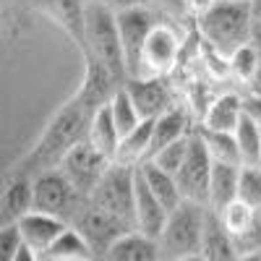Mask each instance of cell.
I'll return each mask as SVG.
<instances>
[{
	"instance_id": "6da1fadb",
	"label": "cell",
	"mask_w": 261,
	"mask_h": 261,
	"mask_svg": "<svg viewBox=\"0 0 261 261\" xmlns=\"http://www.w3.org/2000/svg\"><path fill=\"white\" fill-rule=\"evenodd\" d=\"M89 118L92 115L86 113L73 97L65 99L53 113V118L45 123L37 144L13 167L29 172V175H37V172H45V170H55L63 162V157L68 154L79 141L86 139Z\"/></svg>"
},
{
	"instance_id": "7a4b0ae2",
	"label": "cell",
	"mask_w": 261,
	"mask_h": 261,
	"mask_svg": "<svg viewBox=\"0 0 261 261\" xmlns=\"http://www.w3.org/2000/svg\"><path fill=\"white\" fill-rule=\"evenodd\" d=\"M84 58H94L107 65L123 84L128 81V65L123 53V39L118 27V13L97 0H86L84 6Z\"/></svg>"
},
{
	"instance_id": "3957f363",
	"label": "cell",
	"mask_w": 261,
	"mask_h": 261,
	"mask_svg": "<svg viewBox=\"0 0 261 261\" xmlns=\"http://www.w3.org/2000/svg\"><path fill=\"white\" fill-rule=\"evenodd\" d=\"M196 29H199L209 50H214L222 58H230L235 50H241L251 42V32H253L251 3L220 0L206 16L196 21Z\"/></svg>"
},
{
	"instance_id": "277c9868",
	"label": "cell",
	"mask_w": 261,
	"mask_h": 261,
	"mask_svg": "<svg viewBox=\"0 0 261 261\" xmlns=\"http://www.w3.org/2000/svg\"><path fill=\"white\" fill-rule=\"evenodd\" d=\"M206 217H209V206L196 201H183L178 209H172L157 238L162 261H175V258L201 253Z\"/></svg>"
},
{
	"instance_id": "5b68a950",
	"label": "cell",
	"mask_w": 261,
	"mask_h": 261,
	"mask_svg": "<svg viewBox=\"0 0 261 261\" xmlns=\"http://www.w3.org/2000/svg\"><path fill=\"white\" fill-rule=\"evenodd\" d=\"M134 183H136V167H128L120 162H113L105 178L89 196V201L115 217L125 227L136 230V217H134Z\"/></svg>"
},
{
	"instance_id": "8992f818",
	"label": "cell",
	"mask_w": 261,
	"mask_h": 261,
	"mask_svg": "<svg viewBox=\"0 0 261 261\" xmlns=\"http://www.w3.org/2000/svg\"><path fill=\"white\" fill-rule=\"evenodd\" d=\"M84 204H86V199L68 183V178L58 167L34 175V209L37 212L60 217V220L71 225Z\"/></svg>"
},
{
	"instance_id": "52a82bcc",
	"label": "cell",
	"mask_w": 261,
	"mask_h": 261,
	"mask_svg": "<svg viewBox=\"0 0 261 261\" xmlns=\"http://www.w3.org/2000/svg\"><path fill=\"white\" fill-rule=\"evenodd\" d=\"M180 50H183V34L178 24L170 18H162L151 29L141 50V63L136 76H170L180 60Z\"/></svg>"
},
{
	"instance_id": "ba28073f",
	"label": "cell",
	"mask_w": 261,
	"mask_h": 261,
	"mask_svg": "<svg viewBox=\"0 0 261 261\" xmlns=\"http://www.w3.org/2000/svg\"><path fill=\"white\" fill-rule=\"evenodd\" d=\"M110 165H113L110 157H105L97 146H92L84 139L63 157L58 170L68 178V183L84 196V199H89L94 193V188L99 186V180L105 178V172L110 170Z\"/></svg>"
},
{
	"instance_id": "9c48e42d",
	"label": "cell",
	"mask_w": 261,
	"mask_h": 261,
	"mask_svg": "<svg viewBox=\"0 0 261 261\" xmlns=\"http://www.w3.org/2000/svg\"><path fill=\"white\" fill-rule=\"evenodd\" d=\"M160 21H162V16L154 8H149V6H139V8H130V11H120L118 13V27H120V39H123L128 79H134L139 73L141 50L146 45L151 29H154Z\"/></svg>"
},
{
	"instance_id": "30bf717a",
	"label": "cell",
	"mask_w": 261,
	"mask_h": 261,
	"mask_svg": "<svg viewBox=\"0 0 261 261\" xmlns=\"http://www.w3.org/2000/svg\"><path fill=\"white\" fill-rule=\"evenodd\" d=\"M212 170H214V160L209 157L206 146L201 144L199 134L193 128V139H191V149L188 157L183 162V167L178 170V188L183 193V201H196L209 206V183H212Z\"/></svg>"
},
{
	"instance_id": "8fae6325",
	"label": "cell",
	"mask_w": 261,
	"mask_h": 261,
	"mask_svg": "<svg viewBox=\"0 0 261 261\" xmlns=\"http://www.w3.org/2000/svg\"><path fill=\"white\" fill-rule=\"evenodd\" d=\"M123 86V81L102 65L94 58H84V73H81V84L73 92V99L84 107L89 115H94L97 110L110 105V99L115 97V92Z\"/></svg>"
},
{
	"instance_id": "7c38bea8",
	"label": "cell",
	"mask_w": 261,
	"mask_h": 261,
	"mask_svg": "<svg viewBox=\"0 0 261 261\" xmlns=\"http://www.w3.org/2000/svg\"><path fill=\"white\" fill-rule=\"evenodd\" d=\"M71 225L86 238V241H89V246L97 253V261H99V256L110 248L120 235L130 232V227H125L123 222H118L115 217H110L107 212L97 209L89 199H86V204L81 206V212L76 214V220Z\"/></svg>"
},
{
	"instance_id": "4fadbf2b",
	"label": "cell",
	"mask_w": 261,
	"mask_h": 261,
	"mask_svg": "<svg viewBox=\"0 0 261 261\" xmlns=\"http://www.w3.org/2000/svg\"><path fill=\"white\" fill-rule=\"evenodd\" d=\"M125 92L130 94L144 120H154L175 107V97H172L167 76H134L125 81Z\"/></svg>"
},
{
	"instance_id": "5bb4252c",
	"label": "cell",
	"mask_w": 261,
	"mask_h": 261,
	"mask_svg": "<svg viewBox=\"0 0 261 261\" xmlns=\"http://www.w3.org/2000/svg\"><path fill=\"white\" fill-rule=\"evenodd\" d=\"M34 212V175L11 167L0 191V222L16 225Z\"/></svg>"
},
{
	"instance_id": "9a60e30c",
	"label": "cell",
	"mask_w": 261,
	"mask_h": 261,
	"mask_svg": "<svg viewBox=\"0 0 261 261\" xmlns=\"http://www.w3.org/2000/svg\"><path fill=\"white\" fill-rule=\"evenodd\" d=\"M134 217H136V230L149 235V238H154V241L160 238L167 217H170L165 204L146 186L139 167H136V183H134Z\"/></svg>"
},
{
	"instance_id": "2e32d148",
	"label": "cell",
	"mask_w": 261,
	"mask_h": 261,
	"mask_svg": "<svg viewBox=\"0 0 261 261\" xmlns=\"http://www.w3.org/2000/svg\"><path fill=\"white\" fill-rule=\"evenodd\" d=\"M18 225V232H21V238H24V243L32 248V251H37L39 256L45 253L58 238L68 230V222L65 220H60V217H53V214H45V212H29L21 222H16Z\"/></svg>"
},
{
	"instance_id": "e0dca14e",
	"label": "cell",
	"mask_w": 261,
	"mask_h": 261,
	"mask_svg": "<svg viewBox=\"0 0 261 261\" xmlns=\"http://www.w3.org/2000/svg\"><path fill=\"white\" fill-rule=\"evenodd\" d=\"M243 120V94L238 92H222L217 94L201 115V128L209 130H225V134H235V128Z\"/></svg>"
},
{
	"instance_id": "ac0fdd59",
	"label": "cell",
	"mask_w": 261,
	"mask_h": 261,
	"mask_svg": "<svg viewBox=\"0 0 261 261\" xmlns=\"http://www.w3.org/2000/svg\"><path fill=\"white\" fill-rule=\"evenodd\" d=\"M99 261H162V256H160V246L154 238H149L139 230H130L120 235L99 256Z\"/></svg>"
},
{
	"instance_id": "d6986e66",
	"label": "cell",
	"mask_w": 261,
	"mask_h": 261,
	"mask_svg": "<svg viewBox=\"0 0 261 261\" xmlns=\"http://www.w3.org/2000/svg\"><path fill=\"white\" fill-rule=\"evenodd\" d=\"M193 128L196 125H191L188 113L183 110V107H178V105L172 107V110L162 113L160 118H154V120H151V154H149V160L154 157L160 149H165L170 144H175V141L191 136Z\"/></svg>"
},
{
	"instance_id": "ffe728a7",
	"label": "cell",
	"mask_w": 261,
	"mask_h": 261,
	"mask_svg": "<svg viewBox=\"0 0 261 261\" xmlns=\"http://www.w3.org/2000/svg\"><path fill=\"white\" fill-rule=\"evenodd\" d=\"M201 258L204 261H241L235 241L225 230L220 214L209 209L206 217V230H204V243H201Z\"/></svg>"
},
{
	"instance_id": "44dd1931",
	"label": "cell",
	"mask_w": 261,
	"mask_h": 261,
	"mask_svg": "<svg viewBox=\"0 0 261 261\" xmlns=\"http://www.w3.org/2000/svg\"><path fill=\"white\" fill-rule=\"evenodd\" d=\"M86 141H89L92 146H97L105 157H110V160L115 162L123 136H120V130H118V125H115V120H113L110 107H102V110H97V113L89 118Z\"/></svg>"
},
{
	"instance_id": "7402d4cb",
	"label": "cell",
	"mask_w": 261,
	"mask_h": 261,
	"mask_svg": "<svg viewBox=\"0 0 261 261\" xmlns=\"http://www.w3.org/2000/svg\"><path fill=\"white\" fill-rule=\"evenodd\" d=\"M238 178H241V165L214 162L212 183H209V209L222 212L227 204L238 199Z\"/></svg>"
},
{
	"instance_id": "603a6c76",
	"label": "cell",
	"mask_w": 261,
	"mask_h": 261,
	"mask_svg": "<svg viewBox=\"0 0 261 261\" xmlns=\"http://www.w3.org/2000/svg\"><path fill=\"white\" fill-rule=\"evenodd\" d=\"M39 258L42 261H97V253L89 246V241H86L73 225H68V230H65Z\"/></svg>"
},
{
	"instance_id": "cb8c5ba5",
	"label": "cell",
	"mask_w": 261,
	"mask_h": 261,
	"mask_svg": "<svg viewBox=\"0 0 261 261\" xmlns=\"http://www.w3.org/2000/svg\"><path fill=\"white\" fill-rule=\"evenodd\" d=\"M139 170H141L146 186L151 188V193H154L157 199L165 204L167 212L178 209V206L183 204V193H180V188H178V178H175V175H170V172L160 170L157 165H151V162H144Z\"/></svg>"
},
{
	"instance_id": "d4e9b609",
	"label": "cell",
	"mask_w": 261,
	"mask_h": 261,
	"mask_svg": "<svg viewBox=\"0 0 261 261\" xmlns=\"http://www.w3.org/2000/svg\"><path fill=\"white\" fill-rule=\"evenodd\" d=\"M149 154H151V120H144L136 130L123 136L115 162L128 167H141L144 162H149Z\"/></svg>"
},
{
	"instance_id": "484cf974",
	"label": "cell",
	"mask_w": 261,
	"mask_h": 261,
	"mask_svg": "<svg viewBox=\"0 0 261 261\" xmlns=\"http://www.w3.org/2000/svg\"><path fill=\"white\" fill-rule=\"evenodd\" d=\"M196 134H199L201 144L206 146L209 157L214 162H227V165H241V151H238V141L235 134H225V130H209L196 125Z\"/></svg>"
},
{
	"instance_id": "4316f807",
	"label": "cell",
	"mask_w": 261,
	"mask_h": 261,
	"mask_svg": "<svg viewBox=\"0 0 261 261\" xmlns=\"http://www.w3.org/2000/svg\"><path fill=\"white\" fill-rule=\"evenodd\" d=\"M107 107H110L113 120H115V125H118V130H120V136L130 134V130H136V128L144 123V118H141V113L136 110L134 99H130V94L125 92V84L115 92V97L110 99V105H107Z\"/></svg>"
},
{
	"instance_id": "83f0119b",
	"label": "cell",
	"mask_w": 261,
	"mask_h": 261,
	"mask_svg": "<svg viewBox=\"0 0 261 261\" xmlns=\"http://www.w3.org/2000/svg\"><path fill=\"white\" fill-rule=\"evenodd\" d=\"M235 141L241 151V165H258L261 162V128L243 115L241 125L235 128Z\"/></svg>"
},
{
	"instance_id": "f1b7e54d",
	"label": "cell",
	"mask_w": 261,
	"mask_h": 261,
	"mask_svg": "<svg viewBox=\"0 0 261 261\" xmlns=\"http://www.w3.org/2000/svg\"><path fill=\"white\" fill-rule=\"evenodd\" d=\"M227 68L230 73L238 79V81H243L246 86H251L256 81V76L261 73V58L256 53V47L251 45H243L241 50H235L230 58H227Z\"/></svg>"
},
{
	"instance_id": "f546056e",
	"label": "cell",
	"mask_w": 261,
	"mask_h": 261,
	"mask_svg": "<svg viewBox=\"0 0 261 261\" xmlns=\"http://www.w3.org/2000/svg\"><path fill=\"white\" fill-rule=\"evenodd\" d=\"M258 212H261V209H253V206H248L246 201L235 199L232 204H227L222 212H217V214H220V220H222L225 230L230 232V238H238L241 232H246V230L253 225V220L258 217Z\"/></svg>"
},
{
	"instance_id": "4dcf8cb0",
	"label": "cell",
	"mask_w": 261,
	"mask_h": 261,
	"mask_svg": "<svg viewBox=\"0 0 261 261\" xmlns=\"http://www.w3.org/2000/svg\"><path fill=\"white\" fill-rule=\"evenodd\" d=\"M191 139H193V134L186 136V139H180V141H175V144H170V146H165V149H160L149 162L157 165V167L165 170V172H170V175H178V170L183 167V162H186V157H188Z\"/></svg>"
},
{
	"instance_id": "1f68e13d",
	"label": "cell",
	"mask_w": 261,
	"mask_h": 261,
	"mask_svg": "<svg viewBox=\"0 0 261 261\" xmlns=\"http://www.w3.org/2000/svg\"><path fill=\"white\" fill-rule=\"evenodd\" d=\"M238 199L253 209H261V165H241Z\"/></svg>"
},
{
	"instance_id": "d6a6232c",
	"label": "cell",
	"mask_w": 261,
	"mask_h": 261,
	"mask_svg": "<svg viewBox=\"0 0 261 261\" xmlns=\"http://www.w3.org/2000/svg\"><path fill=\"white\" fill-rule=\"evenodd\" d=\"M24 246L27 243L18 232V225H3L0 227V261H16L18 251Z\"/></svg>"
},
{
	"instance_id": "836d02e7",
	"label": "cell",
	"mask_w": 261,
	"mask_h": 261,
	"mask_svg": "<svg viewBox=\"0 0 261 261\" xmlns=\"http://www.w3.org/2000/svg\"><path fill=\"white\" fill-rule=\"evenodd\" d=\"M149 8H154L162 18H186V8H183V0H146Z\"/></svg>"
},
{
	"instance_id": "e575fe53",
	"label": "cell",
	"mask_w": 261,
	"mask_h": 261,
	"mask_svg": "<svg viewBox=\"0 0 261 261\" xmlns=\"http://www.w3.org/2000/svg\"><path fill=\"white\" fill-rule=\"evenodd\" d=\"M243 115L261 128V92H256V89L243 92Z\"/></svg>"
},
{
	"instance_id": "d590c367",
	"label": "cell",
	"mask_w": 261,
	"mask_h": 261,
	"mask_svg": "<svg viewBox=\"0 0 261 261\" xmlns=\"http://www.w3.org/2000/svg\"><path fill=\"white\" fill-rule=\"evenodd\" d=\"M220 0H183V8H186V18L199 21L201 16H206Z\"/></svg>"
},
{
	"instance_id": "8d00e7d4",
	"label": "cell",
	"mask_w": 261,
	"mask_h": 261,
	"mask_svg": "<svg viewBox=\"0 0 261 261\" xmlns=\"http://www.w3.org/2000/svg\"><path fill=\"white\" fill-rule=\"evenodd\" d=\"M97 3H102V6H107L110 11L120 13V11H130V8L146 6V0H97Z\"/></svg>"
},
{
	"instance_id": "74e56055",
	"label": "cell",
	"mask_w": 261,
	"mask_h": 261,
	"mask_svg": "<svg viewBox=\"0 0 261 261\" xmlns=\"http://www.w3.org/2000/svg\"><path fill=\"white\" fill-rule=\"evenodd\" d=\"M251 45L256 47V53H258V58H261V18H258V21H253V32H251Z\"/></svg>"
},
{
	"instance_id": "f35d334b",
	"label": "cell",
	"mask_w": 261,
	"mask_h": 261,
	"mask_svg": "<svg viewBox=\"0 0 261 261\" xmlns=\"http://www.w3.org/2000/svg\"><path fill=\"white\" fill-rule=\"evenodd\" d=\"M16 261H42V258H39V253H37V251H32L29 246H24V248L18 251Z\"/></svg>"
},
{
	"instance_id": "ab89813d",
	"label": "cell",
	"mask_w": 261,
	"mask_h": 261,
	"mask_svg": "<svg viewBox=\"0 0 261 261\" xmlns=\"http://www.w3.org/2000/svg\"><path fill=\"white\" fill-rule=\"evenodd\" d=\"M251 13H253V21L261 18V0H251Z\"/></svg>"
},
{
	"instance_id": "60d3db41",
	"label": "cell",
	"mask_w": 261,
	"mask_h": 261,
	"mask_svg": "<svg viewBox=\"0 0 261 261\" xmlns=\"http://www.w3.org/2000/svg\"><path fill=\"white\" fill-rule=\"evenodd\" d=\"M241 261H261V251L258 253H243Z\"/></svg>"
},
{
	"instance_id": "b9f144b4",
	"label": "cell",
	"mask_w": 261,
	"mask_h": 261,
	"mask_svg": "<svg viewBox=\"0 0 261 261\" xmlns=\"http://www.w3.org/2000/svg\"><path fill=\"white\" fill-rule=\"evenodd\" d=\"M248 89H256V92H261V73L256 76V81H253V84L248 86Z\"/></svg>"
},
{
	"instance_id": "7bdbcfd3",
	"label": "cell",
	"mask_w": 261,
	"mask_h": 261,
	"mask_svg": "<svg viewBox=\"0 0 261 261\" xmlns=\"http://www.w3.org/2000/svg\"><path fill=\"white\" fill-rule=\"evenodd\" d=\"M175 261H204L201 253H196V256H186V258H175Z\"/></svg>"
},
{
	"instance_id": "ee69618b",
	"label": "cell",
	"mask_w": 261,
	"mask_h": 261,
	"mask_svg": "<svg viewBox=\"0 0 261 261\" xmlns=\"http://www.w3.org/2000/svg\"><path fill=\"white\" fill-rule=\"evenodd\" d=\"M230 3H251V0H230Z\"/></svg>"
},
{
	"instance_id": "f6af8a7d",
	"label": "cell",
	"mask_w": 261,
	"mask_h": 261,
	"mask_svg": "<svg viewBox=\"0 0 261 261\" xmlns=\"http://www.w3.org/2000/svg\"><path fill=\"white\" fill-rule=\"evenodd\" d=\"M258 165H261V162H258Z\"/></svg>"
}]
</instances>
